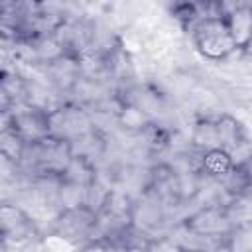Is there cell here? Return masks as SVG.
I'll use <instances>...</instances> for the list:
<instances>
[{
  "label": "cell",
  "mask_w": 252,
  "mask_h": 252,
  "mask_svg": "<svg viewBox=\"0 0 252 252\" xmlns=\"http://www.w3.org/2000/svg\"><path fill=\"white\" fill-rule=\"evenodd\" d=\"M191 32H193V43L197 51L209 61H222L236 51L234 39L222 16V6H220V12L205 14L203 18H199L191 26Z\"/></svg>",
  "instance_id": "1"
},
{
  "label": "cell",
  "mask_w": 252,
  "mask_h": 252,
  "mask_svg": "<svg viewBox=\"0 0 252 252\" xmlns=\"http://www.w3.org/2000/svg\"><path fill=\"white\" fill-rule=\"evenodd\" d=\"M228 32L234 39L236 49H246L252 43V6L238 4L222 12Z\"/></svg>",
  "instance_id": "2"
},
{
  "label": "cell",
  "mask_w": 252,
  "mask_h": 252,
  "mask_svg": "<svg viewBox=\"0 0 252 252\" xmlns=\"http://www.w3.org/2000/svg\"><path fill=\"white\" fill-rule=\"evenodd\" d=\"M236 161L234 158L222 150V148H213V150H207L203 152L201 156V169L209 175V177H228L230 171L234 169Z\"/></svg>",
  "instance_id": "3"
},
{
  "label": "cell",
  "mask_w": 252,
  "mask_h": 252,
  "mask_svg": "<svg viewBox=\"0 0 252 252\" xmlns=\"http://www.w3.org/2000/svg\"><path fill=\"white\" fill-rule=\"evenodd\" d=\"M30 228H32V220L18 207H14V205H4L2 207V232H4L6 240L26 238Z\"/></svg>",
  "instance_id": "4"
},
{
  "label": "cell",
  "mask_w": 252,
  "mask_h": 252,
  "mask_svg": "<svg viewBox=\"0 0 252 252\" xmlns=\"http://www.w3.org/2000/svg\"><path fill=\"white\" fill-rule=\"evenodd\" d=\"M193 144L201 148L203 152L219 148V130H217V120H201L197 122L193 130Z\"/></svg>",
  "instance_id": "5"
}]
</instances>
